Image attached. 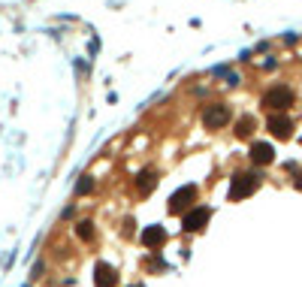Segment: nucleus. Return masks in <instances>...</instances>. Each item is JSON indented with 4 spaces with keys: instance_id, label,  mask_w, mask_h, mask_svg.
Segmentation results:
<instances>
[{
    "instance_id": "f257e3e1",
    "label": "nucleus",
    "mask_w": 302,
    "mask_h": 287,
    "mask_svg": "<svg viewBox=\"0 0 302 287\" xmlns=\"http://www.w3.org/2000/svg\"><path fill=\"white\" fill-rule=\"evenodd\" d=\"M260 172H236L233 175V182H230V200H248L257 188H260Z\"/></svg>"
},
{
    "instance_id": "f03ea898",
    "label": "nucleus",
    "mask_w": 302,
    "mask_h": 287,
    "mask_svg": "<svg viewBox=\"0 0 302 287\" xmlns=\"http://www.w3.org/2000/svg\"><path fill=\"white\" fill-rule=\"evenodd\" d=\"M293 100H296L293 88H287V85H275V88H269V91H266L263 106H266V109H272V112H284V109H290V106H293Z\"/></svg>"
},
{
    "instance_id": "7ed1b4c3",
    "label": "nucleus",
    "mask_w": 302,
    "mask_h": 287,
    "mask_svg": "<svg viewBox=\"0 0 302 287\" xmlns=\"http://www.w3.org/2000/svg\"><path fill=\"white\" fill-rule=\"evenodd\" d=\"M193 200H197V185H187V188H179L169 196L166 209H169V215H185L193 206Z\"/></svg>"
},
{
    "instance_id": "20e7f679",
    "label": "nucleus",
    "mask_w": 302,
    "mask_h": 287,
    "mask_svg": "<svg viewBox=\"0 0 302 287\" xmlns=\"http://www.w3.org/2000/svg\"><path fill=\"white\" fill-rule=\"evenodd\" d=\"M209 221H211V209L209 206H197V209H187L185 212L182 227H185V233H200V230H206Z\"/></svg>"
},
{
    "instance_id": "39448f33",
    "label": "nucleus",
    "mask_w": 302,
    "mask_h": 287,
    "mask_svg": "<svg viewBox=\"0 0 302 287\" xmlns=\"http://www.w3.org/2000/svg\"><path fill=\"white\" fill-rule=\"evenodd\" d=\"M230 118H233V112H230V106L224 103H215V106H209V109L203 112V124L209 130H221L230 124Z\"/></svg>"
},
{
    "instance_id": "423d86ee",
    "label": "nucleus",
    "mask_w": 302,
    "mask_h": 287,
    "mask_svg": "<svg viewBox=\"0 0 302 287\" xmlns=\"http://www.w3.org/2000/svg\"><path fill=\"white\" fill-rule=\"evenodd\" d=\"M266 127H269V133H272L275 139H290L296 124H293V118H287L284 112H275V115L266 118Z\"/></svg>"
},
{
    "instance_id": "0eeeda50",
    "label": "nucleus",
    "mask_w": 302,
    "mask_h": 287,
    "mask_svg": "<svg viewBox=\"0 0 302 287\" xmlns=\"http://www.w3.org/2000/svg\"><path fill=\"white\" fill-rule=\"evenodd\" d=\"M166 239H169V233H166V230H163L161 224H148L145 230L139 233V242L145 245V248H161V245H163Z\"/></svg>"
},
{
    "instance_id": "6e6552de",
    "label": "nucleus",
    "mask_w": 302,
    "mask_h": 287,
    "mask_svg": "<svg viewBox=\"0 0 302 287\" xmlns=\"http://www.w3.org/2000/svg\"><path fill=\"white\" fill-rule=\"evenodd\" d=\"M248 157H251L254 167H269L272 160H275V148L269 145V142H254L251 151H248Z\"/></svg>"
},
{
    "instance_id": "1a4fd4ad",
    "label": "nucleus",
    "mask_w": 302,
    "mask_h": 287,
    "mask_svg": "<svg viewBox=\"0 0 302 287\" xmlns=\"http://www.w3.org/2000/svg\"><path fill=\"white\" fill-rule=\"evenodd\" d=\"M118 284V272L115 266H109L106 260H100L94 266V287H115Z\"/></svg>"
},
{
    "instance_id": "9d476101",
    "label": "nucleus",
    "mask_w": 302,
    "mask_h": 287,
    "mask_svg": "<svg viewBox=\"0 0 302 287\" xmlns=\"http://www.w3.org/2000/svg\"><path fill=\"white\" fill-rule=\"evenodd\" d=\"M157 178H161V172H157V169H142L139 175H136V193L139 196H148L154 188H157Z\"/></svg>"
},
{
    "instance_id": "9b49d317",
    "label": "nucleus",
    "mask_w": 302,
    "mask_h": 287,
    "mask_svg": "<svg viewBox=\"0 0 302 287\" xmlns=\"http://www.w3.org/2000/svg\"><path fill=\"white\" fill-rule=\"evenodd\" d=\"M254 127H257V121H254L251 115H242V118L236 121V136H239V139H248V136L254 133Z\"/></svg>"
},
{
    "instance_id": "f8f14e48",
    "label": "nucleus",
    "mask_w": 302,
    "mask_h": 287,
    "mask_svg": "<svg viewBox=\"0 0 302 287\" xmlns=\"http://www.w3.org/2000/svg\"><path fill=\"white\" fill-rule=\"evenodd\" d=\"M94 188H97V182H94L91 175H82L79 182H76V193H79V196H88V193H94Z\"/></svg>"
},
{
    "instance_id": "ddd939ff",
    "label": "nucleus",
    "mask_w": 302,
    "mask_h": 287,
    "mask_svg": "<svg viewBox=\"0 0 302 287\" xmlns=\"http://www.w3.org/2000/svg\"><path fill=\"white\" fill-rule=\"evenodd\" d=\"M76 236H79L82 242H91V239H94V224H91V221H82V224L76 227Z\"/></svg>"
},
{
    "instance_id": "4468645a",
    "label": "nucleus",
    "mask_w": 302,
    "mask_h": 287,
    "mask_svg": "<svg viewBox=\"0 0 302 287\" xmlns=\"http://www.w3.org/2000/svg\"><path fill=\"white\" fill-rule=\"evenodd\" d=\"M148 263H151V266H148L151 272H161V269H166V260H161V257H151Z\"/></svg>"
},
{
    "instance_id": "2eb2a0df",
    "label": "nucleus",
    "mask_w": 302,
    "mask_h": 287,
    "mask_svg": "<svg viewBox=\"0 0 302 287\" xmlns=\"http://www.w3.org/2000/svg\"><path fill=\"white\" fill-rule=\"evenodd\" d=\"M293 175H296V188H299V191H302V172H299V169H296V172H293Z\"/></svg>"
},
{
    "instance_id": "dca6fc26",
    "label": "nucleus",
    "mask_w": 302,
    "mask_h": 287,
    "mask_svg": "<svg viewBox=\"0 0 302 287\" xmlns=\"http://www.w3.org/2000/svg\"><path fill=\"white\" fill-rule=\"evenodd\" d=\"M133 287H139V284H133Z\"/></svg>"
}]
</instances>
